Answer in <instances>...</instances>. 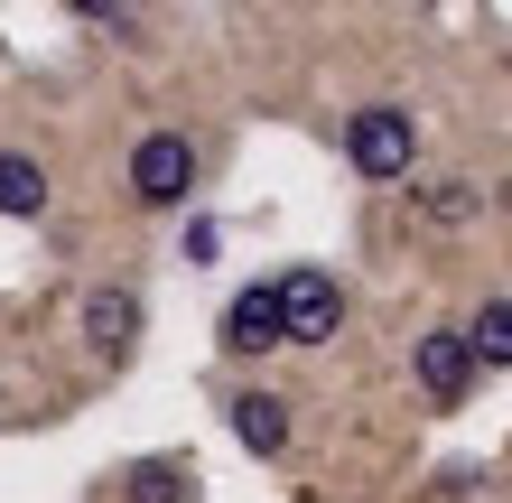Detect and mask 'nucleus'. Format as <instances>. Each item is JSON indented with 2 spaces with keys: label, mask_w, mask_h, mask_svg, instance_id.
<instances>
[{
  "label": "nucleus",
  "mask_w": 512,
  "mask_h": 503,
  "mask_svg": "<svg viewBox=\"0 0 512 503\" xmlns=\"http://www.w3.org/2000/svg\"><path fill=\"white\" fill-rule=\"evenodd\" d=\"M345 159H354V177H373V187H401L410 159H419V122H410L401 103L345 112Z\"/></svg>",
  "instance_id": "f257e3e1"
},
{
  "label": "nucleus",
  "mask_w": 512,
  "mask_h": 503,
  "mask_svg": "<svg viewBox=\"0 0 512 503\" xmlns=\"http://www.w3.org/2000/svg\"><path fill=\"white\" fill-rule=\"evenodd\" d=\"M280 289V345H326L345 327V289H336V271H289V280H270Z\"/></svg>",
  "instance_id": "f03ea898"
},
{
  "label": "nucleus",
  "mask_w": 512,
  "mask_h": 503,
  "mask_svg": "<svg viewBox=\"0 0 512 503\" xmlns=\"http://www.w3.org/2000/svg\"><path fill=\"white\" fill-rule=\"evenodd\" d=\"M131 196L140 205H187L196 196V140L187 131H149L131 150Z\"/></svg>",
  "instance_id": "7ed1b4c3"
},
{
  "label": "nucleus",
  "mask_w": 512,
  "mask_h": 503,
  "mask_svg": "<svg viewBox=\"0 0 512 503\" xmlns=\"http://www.w3.org/2000/svg\"><path fill=\"white\" fill-rule=\"evenodd\" d=\"M410 373H419V392H429L438 410H457L475 392V345H466V327H429V336L410 345Z\"/></svg>",
  "instance_id": "20e7f679"
},
{
  "label": "nucleus",
  "mask_w": 512,
  "mask_h": 503,
  "mask_svg": "<svg viewBox=\"0 0 512 503\" xmlns=\"http://www.w3.org/2000/svg\"><path fill=\"white\" fill-rule=\"evenodd\" d=\"M215 336H224V354H270V345H280V289H270V280L233 289L224 317H215Z\"/></svg>",
  "instance_id": "39448f33"
},
{
  "label": "nucleus",
  "mask_w": 512,
  "mask_h": 503,
  "mask_svg": "<svg viewBox=\"0 0 512 503\" xmlns=\"http://www.w3.org/2000/svg\"><path fill=\"white\" fill-rule=\"evenodd\" d=\"M84 345H94L103 364H122L140 345V299L131 289H84Z\"/></svg>",
  "instance_id": "423d86ee"
},
{
  "label": "nucleus",
  "mask_w": 512,
  "mask_h": 503,
  "mask_svg": "<svg viewBox=\"0 0 512 503\" xmlns=\"http://www.w3.org/2000/svg\"><path fill=\"white\" fill-rule=\"evenodd\" d=\"M233 438H243L252 457H280L289 448V401L280 392H233Z\"/></svg>",
  "instance_id": "0eeeda50"
},
{
  "label": "nucleus",
  "mask_w": 512,
  "mask_h": 503,
  "mask_svg": "<svg viewBox=\"0 0 512 503\" xmlns=\"http://www.w3.org/2000/svg\"><path fill=\"white\" fill-rule=\"evenodd\" d=\"M0 215H19V224L47 215V168L28 150H0Z\"/></svg>",
  "instance_id": "6e6552de"
},
{
  "label": "nucleus",
  "mask_w": 512,
  "mask_h": 503,
  "mask_svg": "<svg viewBox=\"0 0 512 503\" xmlns=\"http://www.w3.org/2000/svg\"><path fill=\"white\" fill-rule=\"evenodd\" d=\"M410 205L429 224H475L485 215V187H475V177H429V187H410Z\"/></svg>",
  "instance_id": "1a4fd4ad"
},
{
  "label": "nucleus",
  "mask_w": 512,
  "mask_h": 503,
  "mask_svg": "<svg viewBox=\"0 0 512 503\" xmlns=\"http://www.w3.org/2000/svg\"><path fill=\"white\" fill-rule=\"evenodd\" d=\"M466 345H475V373H485V364L512 373V299H485V308H475L466 317Z\"/></svg>",
  "instance_id": "9d476101"
},
{
  "label": "nucleus",
  "mask_w": 512,
  "mask_h": 503,
  "mask_svg": "<svg viewBox=\"0 0 512 503\" xmlns=\"http://www.w3.org/2000/svg\"><path fill=\"white\" fill-rule=\"evenodd\" d=\"M131 503H187V466L177 457H140L131 466Z\"/></svg>",
  "instance_id": "9b49d317"
}]
</instances>
